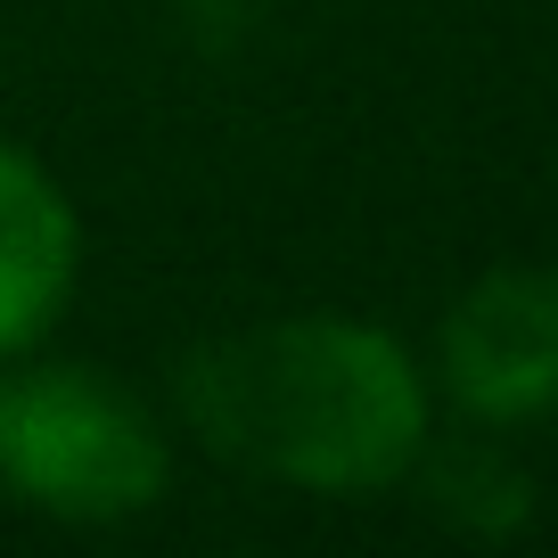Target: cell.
<instances>
[{"mask_svg":"<svg viewBox=\"0 0 558 558\" xmlns=\"http://www.w3.org/2000/svg\"><path fill=\"white\" fill-rule=\"evenodd\" d=\"M173 411L222 469L288 493H395L436 436L427 362L353 313H279L190 345Z\"/></svg>","mask_w":558,"mask_h":558,"instance_id":"1","label":"cell"},{"mask_svg":"<svg viewBox=\"0 0 558 558\" xmlns=\"http://www.w3.org/2000/svg\"><path fill=\"white\" fill-rule=\"evenodd\" d=\"M402 485L427 493V509H436L444 525H460V534H476V542L518 534L525 509H534V476L518 469L509 436H501V427H469V418H460V436L436 427Z\"/></svg>","mask_w":558,"mask_h":558,"instance_id":"5","label":"cell"},{"mask_svg":"<svg viewBox=\"0 0 558 558\" xmlns=\"http://www.w3.org/2000/svg\"><path fill=\"white\" fill-rule=\"evenodd\" d=\"M173 485V436L132 386L83 362H0V493L58 525L148 518Z\"/></svg>","mask_w":558,"mask_h":558,"instance_id":"2","label":"cell"},{"mask_svg":"<svg viewBox=\"0 0 558 558\" xmlns=\"http://www.w3.org/2000/svg\"><path fill=\"white\" fill-rule=\"evenodd\" d=\"M427 386L469 427H542L558 418V271L550 263H493L444 304Z\"/></svg>","mask_w":558,"mask_h":558,"instance_id":"3","label":"cell"},{"mask_svg":"<svg viewBox=\"0 0 558 558\" xmlns=\"http://www.w3.org/2000/svg\"><path fill=\"white\" fill-rule=\"evenodd\" d=\"M74 279H83V214L66 181L0 140V362L41 353V337L66 320Z\"/></svg>","mask_w":558,"mask_h":558,"instance_id":"4","label":"cell"}]
</instances>
